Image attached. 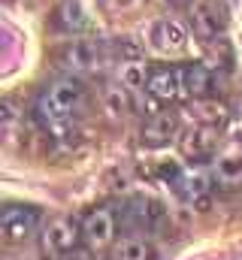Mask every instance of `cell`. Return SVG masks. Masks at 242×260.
Listing matches in <instances>:
<instances>
[{"instance_id": "1", "label": "cell", "mask_w": 242, "mask_h": 260, "mask_svg": "<svg viewBox=\"0 0 242 260\" xmlns=\"http://www.w3.org/2000/svg\"><path fill=\"white\" fill-rule=\"evenodd\" d=\"M82 103H85L82 82H76L73 76H67V79L52 82L40 94V100H37V118L43 121V127L49 130V133L60 136V133H67L73 115L82 109Z\"/></svg>"}, {"instance_id": "2", "label": "cell", "mask_w": 242, "mask_h": 260, "mask_svg": "<svg viewBox=\"0 0 242 260\" xmlns=\"http://www.w3.org/2000/svg\"><path fill=\"white\" fill-rule=\"evenodd\" d=\"M37 227V212L24 206H6L0 215V233L6 242H21L34 233Z\"/></svg>"}, {"instance_id": "3", "label": "cell", "mask_w": 242, "mask_h": 260, "mask_svg": "<svg viewBox=\"0 0 242 260\" xmlns=\"http://www.w3.org/2000/svg\"><path fill=\"white\" fill-rule=\"evenodd\" d=\"M188 21H191L194 37L203 40V43L221 37V30H224V18H221V12H218L212 3H194V6L188 9Z\"/></svg>"}, {"instance_id": "4", "label": "cell", "mask_w": 242, "mask_h": 260, "mask_svg": "<svg viewBox=\"0 0 242 260\" xmlns=\"http://www.w3.org/2000/svg\"><path fill=\"white\" fill-rule=\"evenodd\" d=\"M76 242H79V230L70 221H52L43 230V248L52 257H67L76 254Z\"/></svg>"}, {"instance_id": "5", "label": "cell", "mask_w": 242, "mask_h": 260, "mask_svg": "<svg viewBox=\"0 0 242 260\" xmlns=\"http://www.w3.org/2000/svg\"><path fill=\"white\" fill-rule=\"evenodd\" d=\"M82 236L85 242L97 251V248H106L115 236V221H112V212L109 209H94L85 221H82Z\"/></svg>"}, {"instance_id": "6", "label": "cell", "mask_w": 242, "mask_h": 260, "mask_svg": "<svg viewBox=\"0 0 242 260\" xmlns=\"http://www.w3.org/2000/svg\"><path fill=\"white\" fill-rule=\"evenodd\" d=\"M185 30H182L179 21H170V18H158L152 21L148 27V43L161 52V55H173V52H182L185 49Z\"/></svg>"}, {"instance_id": "7", "label": "cell", "mask_w": 242, "mask_h": 260, "mask_svg": "<svg viewBox=\"0 0 242 260\" xmlns=\"http://www.w3.org/2000/svg\"><path fill=\"white\" fill-rule=\"evenodd\" d=\"M176 130H179L176 115L158 112V115L148 118V124H145V130H142V142H145L148 148H164V145H170V142L176 139Z\"/></svg>"}, {"instance_id": "8", "label": "cell", "mask_w": 242, "mask_h": 260, "mask_svg": "<svg viewBox=\"0 0 242 260\" xmlns=\"http://www.w3.org/2000/svg\"><path fill=\"white\" fill-rule=\"evenodd\" d=\"M97 64V46L88 43V40H73L67 49H64V67L70 70H91Z\"/></svg>"}, {"instance_id": "9", "label": "cell", "mask_w": 242, "mask_h": 260, "mask_svg": "<svg viewBox=\"0 0 242 260\" xmlns=\"http://www.w3.org/2000/svg\"><path fill=\"white\" fill-rule=\"evenodd\" d=\"M215 142H218V136H215L212 127H194L185 133L182 148H185L188 157H206V154L215 151Z\"/></svg>"}, {"instance_id": "10", "label": "cell", "mask_w": 242, "mask_h": 260, "mask_svg": "<svg viewBox=\"0 0 242 260\" xmlns=\"http://www.w3.org/2000/svg\"><path fill=\"white\" fill-rule=\"evenodd\" d=\"M215 179L224 188L242 185V151H224L215 160Z\"/></svg>"}, {"instance_id": "11", "label": "cell", "mask_w": 242, "mask_h": 260, "mask_svg": "<svg viewBox=\"0 0 242 260\" xmlns=\"http://www.w3.org/2000/svg\"><path fill=\"white\" fill-rule=\"evenodd\" d=\"M148 91L158 100H173L182 91V70H158L148 76Z\"/></svg>"}, {"instance_id": "12", "label": "cell", "mask_w": 242, "mask_h": 260, "mask_svg": "<svg viewBox=\"0 0 242 260\" xmlns=\"http://www.w3.org/2000/svg\"><path fill=\"white\" fill-rule=\"evenodd\" d=\"M209 88H212V76L206 73V67L194 64L182 70V91H188L191 97H203L209 94Z\"/></svg>"}, {"instance_id": "13", "label": "cell", "mask_w": 242, "mask_h": 260, "mask_svg": "<svg viewBox=\"0 0 242 260\" xmlns=\"http://www.w3.org/2000/svg\"><path fill=\"white\" fill-rule=\"evenodd\" d=\"M148 257H152V248L139 236H127L115 245V260H148Z\"/></svg>"}, {"instance_id": "14", "label": "cell", "mask_w": 242, "mask_h": 260, "mask_svg": "<svg viewBox=\"0 0 242 260\" xmlns=\"http://www.w3.org/2000/svg\"><path fill=\"white\" fill-rule=\"evenodd\" d=\"M118 79H121V85H124L127 91H139V88L148 82V79H145V64H139V61H127V64H121Z\"/></svg>"}, {"instance_id": "15", "label": "cell", "mask_w": 242, "mask_h": 260, "mask_svg": "<svg viewBox=\"0 0 242 260\" xmlns=\"http://www.w3.org/2000/svg\"><path fill=\"white\" fill-rule=\"evenodd\" d=\"M127 88L124 85H115V88H109L106 91V109L112 112V115H124L127 112Z\"/></svg>"}, {"instance_id": "16", "label": "cell", "mask_w": 242, "mask_h": 260, "mask_svg": "<svg viewBox=\"0 0 242 260\" xmlns=\"http://www.w3.org/2000/svg\"><path fill=\"white\" fill-rule=\"evenodd\" d=\"M60 18H64V24H67V27H76V30L85 24V12H82V6H79L76 0H67V3H64Z\"/></svg>"}]
</instances>
